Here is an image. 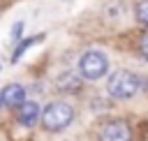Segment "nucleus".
<instances>
[{"label": "nucleus", "instance_id": "5", "mask_svg": "<svg viewBox=\"0 0 148 141\" xmlns=\"http://www.w3.org/2000/svg\"><path fill=\"white\" fill-rule=\"evenodd\" d=\"M25 102V90L18 83H9L7 88H2V104L7 106H21Z\"/></svg>", "mask_w": 148, "mask_h": 141}, {"label": "nucleus", "instance_id": "1", "mask_svg": "<svg viewBox=\"0 0 148 141\" xmlns=\"http://www.w3.org/2000/svg\"><path fill=\"white\" fill-rule=\"evenodd\" d=\"M141 88V79L134 74V72H127V69H118L109 76V83H106V92L116 99H130L139 92Z\"/></svg>", "mask_w": 148, "mask_h": 141}, {"label": "nucleus", "instance_id": "12", "mask_svg": "<svg viewBox=\"0 0 148 141\" xmlns=\"http://www.w3.org/2000/svg\"><path fill=\"white\" fill-rule=\"evenodd\" d=\"M0 106H2V92H0Z\"/></svg>", "mask_w": 148, "mask_h": 141}, {"label": "nucleus", "instance_id": "3", "mask_svg": "<svg viewBox=\"0 0 148 141\" xmlns=\"http://www.w3.org/2000/svg\"><path fill=\"white\" fill-rule=\"evenodd\" d=\"M106 72H109V58H106L102 51L92 49V51H86V53L81 55V60H79V74H81L83 79L97 81V79H102Z\"/></svg>", "mask_w": 148, "mask_h": 141}, {"label": "nucleus", "instance_id": "7", "mask_svg": "<svg viewBox=\"0 0 148 141\" xmlns=\"http://www.w3.org/2000/svg\"><path fill=\"white\" fill-rule=\"evenodd\" d=\"M56 83H58L60 90H67V92H76V90L81 88V79H79L74 72H65V74H60Z\"/></svg>", "mask_w": 148, "mask_h": 141}, {"label": "nucleus", "instance_id": "9", "mask_svg": "<svg viewBox=\"0 0 148 141\" xmlns=\"http://www.w3.org/2000/svg\"><path fill=\"white\" fill-rule=\"evenodd\" d=\"M134 14H136V18H139L143 25H148V0H141V2L136 5Z\"/></svg>", "mask_w": 148, "mask_h": 141}, {"label": "nucleus", "instance_id": "10", "mask_svg": "<svg viewBox=\"0 0 148 141\" xmlns=\"http://www.w3.org/2000/svg\"><path fill=\"white\" fill-rule=\"evenodd\" d=\"M21 32H23V23L18 21V23H14V28H12V39H16V42H21V37H23Z\"/></svg>", "mask_w": 148, "mask_h": 141}, {"label": "nucleus", "instance_id": "6", "mask_svg": "<svg viewBox=\"0 0 148 141\" xmlns=\"http://www.w3.org/2000/svg\"><path fill=\"white\" fill-rule=\"evenodd\" d=\"M16 118H18V123H21L23 127H32V125L37 123V118H39V106H37L35 102H23V104L18 106Z\"/></svg>", "mask_w": 148, "mask_h": 141}, {"label": "nucleus", "instance_id": "4", "mask_svg": "<svg viewBox=\"0 0 148 141\" xmlns=\"http://www.w3.org/2000/svg\"><path fill=\"white\" fill-rule=\"evenodd\" d=\"M132 132L125 120H109L99 129V141H130Z\"/></svg>", "mask_w": 148, "mask_h": 141}, {"label": "nucleus", "instance_id": "2", "mask_svg": "<svg viewBox=\"0 0 148 141\" xmlns=\"http://www.w3.org/2000/svg\"><path fill=\"white\" fill-rule=\"evenodd\" d=\"M74 118V109L67 102H51L46 104V109L42 111V125L51 132H60L65 129Z\"/></svg>", "mask_w": 148, "mask_h": 141}, {"label": "nucleus", "instance_id": "11", "mask_svg": "<svg viewBox=\"0 0 148 141\" xmlns=\"http://www.w3.org/2000/svg\"><path fill=\"white\" fill-rule=\"evenodd\" d=\"M139 49H141V53H143V55L148 58V32H146V35L141 37V42H139Z\"/></svg>", "mask_w": 148, "mask_h": 141}, {"label": "nucleus", "instance_id": "8", "mask_svg": "<svg viewBox=\"0 0 148 141\" xmlns=\"http://www.w3.org/2000/svg\"><path fill=\"white\" fill-rule=\"evenodd\" d=\"M42 39H44V35H35V37H28V39H21V42H18V46L14 49V55H12V62H16V60H18V58H21V55H23V53H25V51H28V49L32 46V44H37V42H42Z\"/></svg>", "mask_w": 148, "mask_h": 141}]
</instances>
